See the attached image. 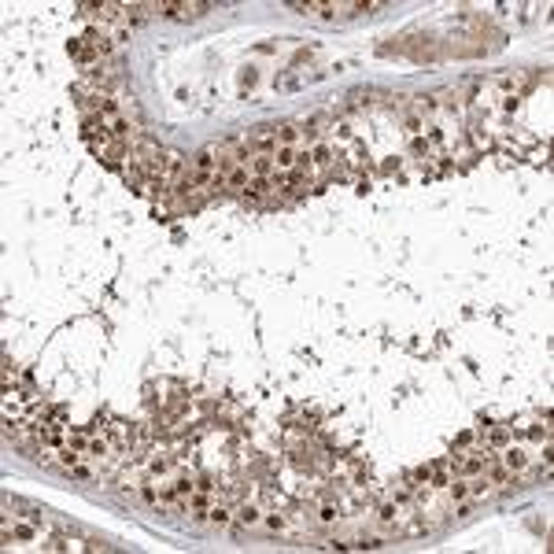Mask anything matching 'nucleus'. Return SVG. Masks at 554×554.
Masks as SVG:
<instances>
[{"mask_svg": "<svg viewBox=\"0 0 554 554\" xmlns=\"http://www.w3.org/2000/svg\"><path fill=\"white\" fill-rule=\"evenodd\" d=\"M289 8L307 19H318V23H344L362 12H385V4H362V0H307V4L292 0Z\"/></svg>", "mask_w": 554, "mask_h": 554, "instance_id": "1", "label": "nucleus"}, {"mask_svg": "<svg viewBox=\"0 0 554 554\" xmlns=\"http://www.w3.org/2000/svg\"><path fill=\"white\" fill-rule=\"evenodd\" d=\"M148 4H152V15L178 19V23H193V19L215 12V4H207V0H148Z\"/></svg>", "mask_w": 554, "mask_h": 554, "instance_id": "2", "label": "nucleus"}]
</instances>
